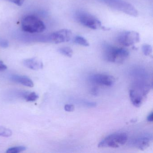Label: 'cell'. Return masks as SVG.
<instances>
[{
	"instance_id": "9a60e30c",
	"label": "cell",
	"mask_w": 153,
	"mask_h": 153,
	"mask_svg": "<svg viewBox=\"0 0 153 153\" xmlns=\"http://www.w3.org/2000/svg\"><path fill=\"white\" fill-rule=\"evenodd\" d=\"M58 51L62 55H65V56L70 57V58L72 57L73 53L72 49L68 47H64L60 48L58 50Z\"/></svg>"
},
{
	"instance_id": "cb8c5ba5",
	"label": "cell",
	"mask_w": 153,
	"mask_h": 153,
	"mask_svg": "<svg viewBox=\"0 0 153 153\" xmlns=\"http://www.w3.org/2000/svg\"><path fill=\"white\" fill-rule=\"evenodd\" d=\"M91 92H92V94L94 95H96L98 94V89L96 88H94L92 89Z\"/></svg>"
},
{
	"instance_id": "8fae6325",
	"label": "cell",
	"mask_w": 153,
	"mask_h": 153,
	"mask_svg": "<svg viewBox=\"0 0 153 153\" xmlns=\"http://www.w3.org/2000/svg\"><path fill=\"white\" fill-rule=\"evenodd\" d=\"M23 64L27 68L33 70H38L43 68L42 62L36 58L26 59L23 62Z\"/></svg>"
},
{
	"instance_id": "603a6c76",
	"label": "cell",
	"mask_w": 153,
	"mask_h": 153,
	"mask_svg": "<svg viewBox=\"0 0 153 153\" xmlns=\"http://www.w3.org/2000/svg\"><path fill=\"white\" fill-rule=\"evenodd\" d=\"M147 120L149 122H152L153 120V112H151V113L149 114V115L148 116Z\"/></svg>"
},
{
	"instance_id": "5b68a950",
	"label": "cell",
	"mask_w": 153,
	"mask_h": 153,
	"mask_svg": "<svg viewBox=\"0 0 153 153\" xmlns=\"http://www.w3.org/2000/svg\"><path fill=\"white\" fill-rule=\"evenodd\" d=\"M76 18L79 23L88 28L96 30L102 27V23L98 19L85 11H78Z\"/></svg>"
},
{
	"instance_id": "8992f818",
	"label": "cell",
	"mask_w": 153,
	"mask_h": 153,
	"mask_svg": "<svg viewBox=\"0 0 153 153\" xmlns=\"http://www.w3.org/2000/svg\"><path fill=\"white\" fill-rule=\"evenodd\" d=\"M140 35L135 31H127L119 35L117 41L120 45L125 47L131 46L139 42Z\"/></svg>"
},
{
	"instance_id": "ba28073f",
	"label": "cell",
	"mask_w": 153,
	"mask_h": 153,
	"mask_svg": "<svg viewBox=\"0 0 153 153\" xmlns=\"http://www.w3.org/2000/svg\"><path fill=\"white\" fill-rule=\"evenodd\" d=\"M91 79L96 84L108 87L113 85L115 81L114 77L112 76L104 74L93 75L91 77Z\"/></svg>"
},
{
	"instance_id": "7402d4cb",
	"label": "cell",
	"mask_w": 153,
	"mask_h": 153,
	"mask_svg": "<svg viewBox=\"0 0 153 153\" xmlns=\"http://www.w3.org/2000/svg\"><path fill=\"white\" fill-rule=\"evenodd\" d=\"M7 66L3 63V62L0 61V71H3L7 69Z\"/></svg>"
},
{
	"instance_id": "277c9868",
	"label": "cell",
	"mask_w": 153,
	"mask_h": 153,
	"mask_svg": "<svg viewBox=\"0 0 153 153\" xmlns=\"http://www.w3.org/2000/svg\"><path fill=\"white\" fill-rule=\"evenodd\" d=\"M110 7L123 12L131 16H138V12L134 6L124 0H103Z\"/></svg>"
},
{
	"instance_id": "9c48e42d",
	"label": "cell",
	"mask_w": 153,
	"mask_h": 153,
	"mask_svg": "<svg viewBox=\"0 0 153 153\" xmlns=\"http://www.w3.org/2000/svg\"><path fill=\"white\" fill-rule=\"evenodd\" d=\"M10 79L12 82L21 84L25 86L33 87L34 83L31 79L27 76L18 75H12L10 77Z\"/></svg>"
},
{
	"instance_id": "30bf717a",
	"label": "cell",
	"mask_w": 153,
	"mask_h": 153,
	"mask_svg": "<svg viewBox=\"0 0 153 153\" xmlns=\"http://www.w3.org/2000/svg\"><path fill=\"white\" fill-rule=\"evenodd\" d=\"M152 140L151 135H144L136 140L135 142V146L140 150H145L149 146Z\"/></svg>"
},
{
	"instance_id": "d6986e66",
	"label": "cell",
	"mask_w": 153,
	"mask_h": 153,
	"mask_svg": "<svg viewBox=\"0 0 153 153\" xmlns=\"http://www.w3.org/2000/svg\"><path fill=\"white\" fill-rule=\"evenodd\" d=\"M75 107L72 104H66L64 106V110L68 112H72L74 111Z\"/></svg>"
},
{
	"instance_id": "3957f363",
	"label": "cell",
	"mask_w": 153,
	"mask_h": 153,
	"mask_svg": "<svg viewBox=\"0 0 153 153\" xmlns=\"http://www.w3.org/2000/svg\"><path fill=\"white\" fill-rule=\"evenodd\" d=\"M128 135L124 132L114 133L111 134L102 140L98 144V147L117 148L124 145L128 140Z\"/></svg>"
},
{
	"instance_id": "ac0fdd59",
	"label": "cell",
	"mask_w": 153,
	"mask_h": 153,
	"mask_svg": "<svg viewBox=\"0 0 153 153\" xmlns=\"http://www.w3.org/2000/svg\"><path fill=\"white\" fill-rule=\"evenodd\" d=\"M142 51L144 55L149 56L152 53V47L149 45L145 44L142 47Z\"/></svg>"
},
{
	"instance_id": "6da1fadb",
	"label": "cell",
	"mask_w": 153,
	"mask_h": 153,
	"mask_svg": "<svg viewBox=\"0 0 153 153\" xmlns=\"http://www.w3.org/2000/svg\"><path fill=\"white\" fill-rule=\"evenodd\" d=\"M104 55L107 61L121 63L128 58L129 52L124 48H118L106 44L104 46Z\"/></svg>"
},
{
	"instance_id": "44dd1931",
	"label": "cell",
	"mask_w": 153,
	"mask_h": 153,
	"mask_svg": "<svg viewBox=\"0 0 153 153\" xmlns=\"http://www.w3.org/2000/svg\"><path fill=\"white\" fill-rule=\"evenodd\" d=\"M8 1L14 3L19 6H21L24 4L25 0H7Z\"/></svg>"
},
{
	"instance_id": "5bb4252c",
	"label": "cell",
	"mask_w": 153,
	"mask_h": 153,
	"mask_svg": "<svg viewBox=\"0 0 153 153\" xmlns=\"http://www.w3.org/2000/svg\"><path fill=\"white\" fill-rule=\"evenodd\" d=\"M74 42L77 44L85 46V47L89 46V43L87 41L86 39L81 36H76L74 38Z\"/></svg>"
},
{
	"instance_id": "7a4b0ae2",
	"label": "cell",
	"mask_w": 153,
	"mask_h": 153,
	"mask_svg": "<svg viewBox=\"0 0 153 153\" xmlns=\"http://www.w3.org/2000/svg\"><path fill=\"white\" fill-rule=\"evenodd\" d=\"M22 28L23 31L30 33H40L45 30V25L37 17L29 16L22 20Z\"/></svg>"
},
{
	"instance_id": "4fadbf2b",
	"label": "cell",
	"mask_w": 153,
	"mask_h": 153,
	"mask_svg": "<svg viewBox=\"0 0 153 153\" xmlns=\"http://www.w3.org/2000/svg\"><path fill=\"white\" fill-rule=\"evenodd\" d=\"M19 95L27 102H34L39 98V96L35 92H21Z\"/></svg>"
},
{
	"instance_id": "e0dca14e",
	"label": "cell",
	"mask_w": 153,
	"mask_h": 153,
	"mask_svg": "<svg viewBox=\"0 0 153 153\" xmlns=\"http://www.w3.org/2000/svg\"><path fill=\"white\" fill-rule=\"evenodd\" d=\"M12 132L11 130L5 127H0V137H8L12 136Z\"/></svg>"
},
{
	"instance_id": "7c38bea8",
	"label": "cell",
	"mask_w": 153,
	"mask_h": 153,
	"mask_svg": "<svg viewBox=\"0 0 153 153\" xmlns=\"http://www.w3.org/2000/svg\"><path fill=\"white\" fill-rule=\"evenodd\" d=\"M130 98L132 104L136 107H139L142 102V97L137 91L131 89L129 92Z\"/></svg>"
},
{
	"instance_id": "2e32d148",
	"label": "cell",
	"mask_w": 153,
	"mask_h": 153,
	"mask_svg": "<svg viewBox=\"0 0 153 153\" xmlns=\"http://www.w3.org/2000/svg\"><path fill=\"white\" fill-rule=\"evenodd\" d=\"M26 149V147L24 146H19L12 147L7 149V153H18L23 152Z\"/></svg>"
},
{
	"instance_id": "ffe728a7",
	"label": "cell",
	"mask_w": 153,
	"mask_h": 153,
	"mask_svg": "<svg viewBox=\"0 0 153 153\" xmlns=\"http://www.w3.org/2000/svg\"><path fill=\"white\" fill-rule=\"evenodd\" d=\"M9 46V42L7 41L4 39H0V47L7 48Z\"/></svg>"
},
{
	"instance_id": "52a82bcc",
	"label": "cell",
	"mask_w": 153,
	"mask_h": 153,
	"mask_svg": "<svg viewBox=\"0 0 153 153\" xmlns=\"http://www.w3.org/2000/svg\"><path fill=\"white\" fill-rule=\"evenodd\" d=\"M72 33L68 29H61L53 33L49 36V39L55 44L66 42L70 41Z\"/></svg>"
}]
</instances>
